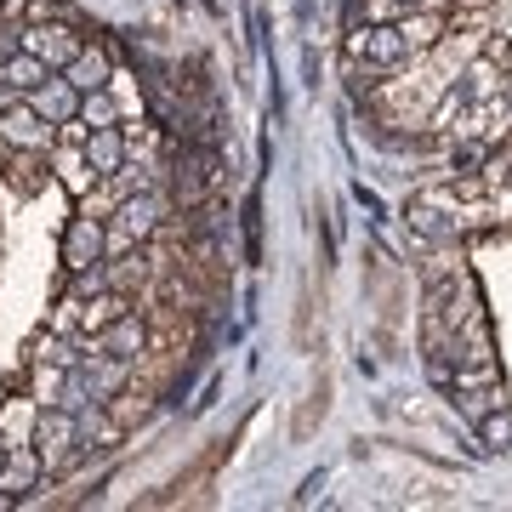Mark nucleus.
I'll list each match as a JSON object with an SVG mask.
<instances>
[{
  "instance_id": "f257e3e1",
  "label": "nucleus",
  "mask_w": 512,
  "mask_h": 512,
  "mask_svg": "<svg viewBox=\"0 0 512 512\" xmlns=\"http://www.w3.org/2000/svg\"><path fill=\"white\" fill-rule=\"evenodd\" d=\"M35 450H40V461H46V478L69 473L74 461H80V427H74V410H63V404H40Z\"/></svg>"
},
{
  "instance_id": "f03ea898",
  "label": "nucleus",
  "mask_w": 512,
  "mask_h": 512,
  "mask_svg": "<svg viewBox=\"0 0 512 512\" xmlns=\"http://www.w3.org/2000/svg\"><path fill=\"white\" fill-rule=\"evenodd\" d=\"M348 57L353 63H365V74H399L410 63V46H404L399 23H365V29H353L348 35Z\"/></svg>"
},
{
  "instance_id": "7ed1b4c3",
  "label": "nucleus",
  "mask_w": 512,
  "mask_h": 512,
  "mask_svg": "<svg viewBox=\"0 0 512 512\" xmlns=\"http://www.w3.org/2000/svg\"><path fill=\"white\" fill-rule=\"evenodd\" d=\"M148 348H154V330H148L143 308H126L120 319H109L103 330L86 336V353H114V359H131V365H143Z\"/></svg>"
},
{
  "instance_id": "20e7f679",
  "label": "nucleus",
  "mask_w": 512,
  "mask_h": 512,
  "mask_svg": "<svg viewBox=\"0 0 512 512\" xmlns=\"http://www.w3.org/2000/svg\"><path fill=\"white\" fill-rule=\"evenodd\" d=\"M109 256V217H92V211H74L69 228H63V268L80 274V268H97Z\"/></svg>"
},
{
  "instance_id": "39448f33",
  "label": "nucleus",
  "mask_w": 512,
  "mask_h": 512,
  "mask_svg": "<svg viewBox=\"0 0 512 512\" xmlns=\"http://www.w3.org/2000/svg\"><path fill=\"white\" fill-rule=\"evenodd\" d=\"M86 46V35L74 29L69 18H52V23H23V52H35L46 69H63L74 52Z\"/></svg>"
},
{
  "instance_id": "423d86ee",
  "label": "nucleus",
  "mask_w": 512,
  "mask_h": 512,
  "mask_svg": "<svg viewBox=\"0 0 512 512\" xmlns=\"http://www.w3.org/2000/svg\"><path fill=\"white\" fill-rule=\"evenodd\" d=\"M0 137H6V148H40V154H52L57 126L52 120H40L29 103H12V109L0 114Z\"/></svg>"
},
{
  "instance_id": "0eeeda50",
  "label": "nucleus",
  "mask_w": 512,
  "mask_h": 512,
  "mask_svg": "<svg viewBox=\"0 0 512 512\" xmlns=\"http://www.w3.org/2000/svg\"><path fill=\"white\" fill-rule=\"evenodd\" d=\"M46 160H52V177H57L63 188H69L74 200H86V194L97 188V171H92V160H86V148H80V143H69V137H57Z\"/></svg>"
},
{
  "instance_id": "6e6552de",
  "label": "nucleus",
  "mask_w": 512,
  "mask_h": 512,
  "mask_svg": "<svg viewBox=\"0 0 512 512\" xmlns=\"http://www.w3.org/2000/svg\"><path fill=\"white\" fill-rule=\"evenodd\" d=\"M23 103H29L40 120H52V126H63V120H74V114H80V92H74V86H69L57 69L46 74V80H40V86L23 97Z\"/></svg>"
},
{
  "instance_id": "1a4fd4ad",
  "label": "nucleus",
  "mask_w": 512,
  "mask_h": 512,
  "mask_svg": "<svg viewBox=\"0 0 512 512\" xmlns=\"http://www.w3.org/2000/svg\"><path fill=\"white\" fill-rule=\"evenodd\" d=\"M63 80H69L74 92H97V86H109V74H114V57H109V46H97V40H86L80 52L63 63Z\"/></svg>"
},
{
  "instance_id": "9d476101",
  "label": "nucleus",
  "mask_w": 512,
  "mask_h": 512,
  "mask_svg": "<svg viewBox=\"0 0 512 512\" xmlns=\"http://www.w3.org/2000/svg\"><path fill=\"white\" fill-rule=\"evenodd\" d=\"M46 478V461H40L35 444H6V461H0V495H23Z\"/></svg>"
},
{
  "instance_id": "9b49d317",
  "label": "nucleus",
  "mask_w": 512,
  "mask_h": 512,
  "mask_svg": "<svg viewBox=\"0 0 512 512\" xmlns=\"http://www.w3.org/2000/svg\"><path fill=\"white\" fill-rule=\"evenodd\" d=\"M74 427H80V456H92V450H114V444L126 439V427L114 421L109 404H86V410H74Z\"/></svg>"
},
{
  "instance_id": "f8f14e48",
  "label": "nucleus",
  "mask_w": 512,
  "mask_h": 512,
  "mask_svg": "<svg viewBox=\"0 0 512 512\" xmlns=\"http://www.w3.org/2000/svg\"><path fill=\"white\" fill-rule=\"evenodd\" d=\"M456 92L467 97V103H490V97L507 92V74H501V63L484 52V57H473L467 69H456Z\"/></svg>"
},
{
  "instance_id": "ddd939ff",
  "label": "nucleus",
  "mask_w": 512,
  "mask_h": 512,
  "mask_svg": "<svg viewBox=\"0 0 512 512\" xmlns=\"http://www.w3.org/2000/svg\"><path fill=\"white\" fill-rule=\"evenodd\" d=\"M86 160H92V171H97V183L103 177H114L120 165H126V154H131V143H126V126H103V131H86Z\"/></svg>"
},
{
  "instance_id": "4468645a",
  "label": "nucleus",
  "mask_w": 512,
  "mask_h": 512,
  "mask_svg": "<svg viewBox=\"0 0 512 512\" xmlns=\"http://www.w3.org/2000/svg\"><path fill=\"white\" fill-rule=\"evenodd\" d=\"M0 177L18 188V194H40V188H46V154H40V148H12V154L0 160Z\"/></svg>"
},
{
  "instance_id": "2eb2a0df",
  "label": "nucleus",
  "mask_w": 512,
  "mask_h": 512,
  "mask_svg": "<svg viewBox=\"0 0 512 512\" xmlns=\"http://www.w3.org/2000/svg\"><path fill=\"white\" fill-rule=\"evenodd\" d=\"M40 399H6L0 404V439L6 444H35Z\"/></svg>"
},
{
  "instance_id": "dca6fc26",
  "label": "nucleus",
  "mask_w": 512,
  "mask_h": 512,
  "mask_svg": "<svg viewBox=\"0 0 512 512\" xmlns=\"http://www.w3.org/2000/svg\"><path fill=\"white\" fill-rule=\"evenodd\" d=\"M46 74H52V69H46V63H40L35 52H12L6 63H0V80H6L12 92H23V97L35 92V86L46 80Z\"/></svg>"
},
{
  "instance_id": "f3484780",
  "label": "nucleus",
  "mask_w": 512,
  "mask_h": 512,
  "mask_svg": "<svg viewBox=\"0 0 512 512\" xmlns=\"http://www.w3.org/2000/svg\"><path fill=\"white\" fill-rule=\"evenodd\" d=\"M80 126H86V131L120 126V97H114L109 86H97V92H80Z\"/></svg>"
},
{
  "instance_id": "a211bd4d",
  "label": "nucleus",
  "mask_w": 512,
  "mask_h": 512,
  "mask_svg": "<svg viewBox=\"0 0 512 512\" xmlns=\"http://www.w3.org/2000/svg\"><path fill=\"white\" fill-rule=\"evenodd\" d=\"M404 217H410V228H421L427 239H444V245L467 234V228H461V217H456V222H444V211H439V205H427V200H416L410 211H404Z\"/></svg>"
},
{
  "instance_id": "6ab92c4d",
  "label": "nucleus",
  "mask_w": 512,
  "mask_h": 512,
  "mask_svg": "<svg viewBox=\"0 0 512 512\" xmlns=\"http://www.w3.org/2000/svg\"><path fill=\"white\" fill-rule=\"evenodd\" d=\"M52 404H63V410H86V404H97V393H92V376H86V365L63 370V387H57V399H52Z\"/></svg>"
},
{
  "instance_id": "aec40b11",
  "label": "nucleus",
  "mask_w": 512,
  "mask_h": 512,
  "mask_svg": "<svg viewBox=\"0 0 512 512\" xmlns=\"http://www.w3.org/2000/svg\"><path fill=\"white\" fill-rule=\"evenodd\" d=\"M478 444L484 450H512V410L495 404L490 416H478Z\"/></svg>"
},
{
  "instance_id": "412c9836",
  "label": "nucleus",
  "mask_w": 512,
  "mask_h": 512,
  "mask_svg": "<svg viewBox=\"0 0 512 512\" xmlns=\"http://www.w3.org/2000/svg\"><path fill=\"white\" fill-rule=\"evenodd\" d=\"M325 410H330V382L319 376V382H313V393H308V404H302V416H296V439H308L313 421H325Z\"/></svg>"
},
{
  "instance_id": "4be33fe9",
  "label": "nucleus",
  "mask_w": 512,
  "mask_h": 512,
  "mask_svg": "<svg viewBox=\"0 0 512 512\" xmlns=\"http://www.w3.org/2000/svg\"><path fill=\"white\" fill-rule=\"evenodd\" d=\"M109 92L120 97V126L143 120V92H131V74H109Z\"/></svg>"
},
{
  "instance_id": "5701e85b",
  "label": "nucleus",
  "mask_w": 512,
  "mask_h": 512,
  "mask_svg": "<svg viewBox=\"0 0 512 512\" xmlns=\"http://www.w3.org/2000/svg\"><path fill=\"white\" fill-rule=\"evenodd\" d=\"M450 382H456V387H495V382H501V370H495V359H478V365H456Z\"/></svg>"
},
{
  "instance_id": "b1692460",
  "label": "nucleus",
  "mask_w": 512,
  "mask_h": 512,
  "mask_svg": "<svg viewBox=\"0 0 512 512\" xmlns=\"http://www.w3.org/2000/svg\"><path fill=\"white\" fill-rule=\"evenodd\" d=\"M12 52H23V18H12V12L0 6V63Z\"/></svg>"
},
{
  "instance_id": "393cba45",
  "label": "nucleus",
  "mask_w": 512,
  "mask_h": 512,
  "mask_svg": "<svg viewBox=\"0 0 512 512\" xmlns=\"http://www.w3.org/2000/svg\"><path fill=\"white\" fill-rule=\"evenodd\" d=\"M12 103H23V92H12V86H6V80H0V114L12 109Z\"/></svg>"
}]
</instances>
